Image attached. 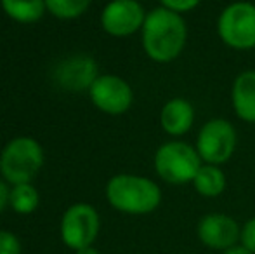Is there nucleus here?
<instances>
[{
	"label": "nucleus",
	"instance_id": "f257e3e1",
	"mask_svg": "<svg viewBox=\"0 0 255 254\" xmlns=\"http://www.w3.org/2000/svg\"><path fill=\"white\" fill-rule=\"evenodd\" d=\"M142 49L154 63H170L182 54L188 42L184 16L165 7L149 10L141 30Z\"/></svg>",
	"mask_w": 255,
	"mask_h": 254
},
{
	"label": "nucleus",
	"instance_id": "f03ea898",
	"mask_svg": "<svg viewBox=\"0 0 255 254\" xmlns=\"http://www.w3.org/2000/svg\"><path fill=\"white\" fill-rule=\"evenodd\" d=\"M106 199L125 214H151L161 204V190L153 180L137 174H117L106 185Z\"/></svg>",
	"mask_w": 255,
	"mask_h": 254
},
{
	"label": "nucleus",
	"instance_id": "7ed1b4c3",
	"mask_svg": "<svg viewBox=\"0 0 255 254\" xmlns=\"http://www.w3.org/2000/svg\"><path fill=\"white\" fill-rule=\"evenodd\" d=\"M202 166L203 162L195 146L181 139L163 143L154 153V171L165 183L170 185L193 183Z\"/></svg>",
	"mask_w": 255,
	"mask_h": 254
},
{
	"label": "nucleus",
	"instance_id": "20e7f679",
	"mask_svg": "<svg viewBox=\"0 0 255 254\" xmlns=\"http://www.w3.org/2000/svg\"><path fill=\"white\" fill-rule=\"evenodd\" d=\"M44 164V152L37 139L19 136L5 145L0 153V173L12 185L30 183Z\"/></svg>",
	"mask_w": 255,
	"mask_h": 254
},
{
	"label": "nucleus",
	"instance_id": "39448f33",
	"mask_svg": "<svg viewBox=\"0 0 255 254\" xmlns=\"http://www.w3.org/2000/svg\"><path fill=\"white\" fill-rule=\"evenodd\" d=\"M217 35L222 44L235 51L255 47V3L238 0L221 10L217 17Z\"/></svg>",
	"mask_w": 255,
	"mask_h": 254
},
{
	"label": "nucleus",
	"instance_id": "423d86ee",
	"mask_svg": "<svg viewBox=\"0 0 255 254\" xmlns=\"http://www.w3.org/2000/svg\"><path fill=\"white\" fill-rule=\"evenodd\" d=\"M238 145L236 129L226 119L207 120L198 131L195 148L203 164L222 166L233 157Z\"/></svg>",
	"mask_w": 255,
	"mask_h": 254
},
{
	"label": "nucleus",
	"instance_id": "0eeeda50",
	"mask_svg": "<svg viewBox=\"0 0 255 254\" xmlns=\"http://www.w3.org/2000/svg\"><path fill=\"white\" fill-rule=\"evenodd\" d=\"M101 228L99 214L91 204H75L68 207L61 220V239L73 251L94 244Z\"/></svg>",
	"mask_w": 255,
	"mask_h": 254
},
{
	"label": "nucleus",
	"instance_id": "6e6552de",
	"mask_svg": "<svg viewBox=\"0 0 255 254\" xmlns=\"http://www.w3.org/2000/svg\"><path fill=\"white\" fill-rule=\"evenodd\" d=\"M91 101L108 115L128 112L134 101V92L127 80L118 75H99L89 87Z\"/></svg>",
	"mask_w": 255,
	"mask_h": 254
},
{
	"label": "nucleus",
	"instance_id": "1a4fd4ad",
	"mask_svg": "<svg viewBox=\"0 0 255 254\" xmlns=\"http://www.w3.org/2000/svg\"><path fill=\"white\" fill-rule=\"evenodd\" d=\"M146 16L139 0H111L101 12V26L111 37H128L142 30Z\"/></svg>",
	"mask_w": 255,
	"mask_h": 254
},
{
	"label": "nucleus",
	"instance_id": "9d476101",
	"mask_svg": "<svg viewBox=\"0 0 255 254\" xmlns=\"http://www.w3.org/2000/svg\"><path fill=\"white\" fill-rule=\"evenodd\" d=\"M198 241L214 251H226L240 244L242 227L233 216L224 213H208L196 225Z\"/></svg>",
	"mask_w": 255,
	"mask_h": 254
},
{
	"label": "nucleus",
	"instance_id": "9b49d317",
	"mask_svg": "<svg viewBox=\"0 0 255 254\" xmlns=\"http://www.w3.org/2000/svg\"><path fill=\"white\" fill-rule=\"evenodd\" d=\"M160 124L168 136L179 138L188 134L195 124V108L184 98L168 99L160 112Z\"/></svg>",
	"mask_w": 255,
	"mask_h": 254
},
{
	"label": "nucleus",
	"instance_id": "f8f14e48",
	"mask_svg": "<svg viewBox=\"0 0 255 254\" xmlns=\"http://www.w3.org/2000/svg\"><path fill=\"white\" fill-rule=\"evenodd\" d=\"M231 103L240 120L255 124V70H245L235 78Z\"/></svg>",
	"mask_w": 255,
	"mask_h": 254
},
{
	"label": "nucleus",
	"instance_id": "ddd939ff",
	"mask_svg": "<svg viewBox=\"0 0 255 254\" xmlns=\"http://www.w3.org/2000/svg\"><path fill=\"white\" fill-rule=\"evenodd\" d=\"M191 185L198 192V195L205 197V199H215V197H221L226 192L228 178H226V173L222 171L221 166L203 164Z\"/></svg>",
	"mask_w": 255,
	"mask_h": 254
},
{
	"label": "nucleus",
	"instance_id": "4468645a",
	"mask_svg": "<svg viewBox=\"0 0 255 254\" xmlns=\"http://www.w3.org/2000/svg\"><path fill=\"white\" fill-rule=\"evenodd\" d=\"M0 3L10 19L24 24L38 21L47 10L45 0H0Z\"/></svg>",
	"mask_w": 255,
	"mask_h": 254
},
{
	"label": "nucleus",
	"instance_id": "2eb2a0df",
	"mask_svg": "<svg viewBox=\"0 0 255 254\" xmlns=\"http://www.w3.org/2000/svg\"><path fill=\"white\" fill-rule=\"evenodd\" d=\"M38 200H40V195H38L37 188L31 183L14 185L12 190H10L9 204H10V207L19 214L33 213L38 207Z\"/></svg>",
	"mask_w": 255,
	"mask_h": 254
},
{
	"label": "nucleus",
	"instance_id": "dca6fc26",
	"mask_svg": "<svg viewBox=\"0 0 255 254\" xmlns=\"http://www.w3.org/2000/svg\"><path fill=\"white\" fill-rule=\"evenodd\" d=\"M92 0H45L47 10L59 19H75L89 9Z\"/></svg>",
	"mask_w": 255,
	"mask_h": 254
},
{
	"label": "nucleus",
	"instance_id": "f3484780",
	"mask_svg": "<svg viewBox=\"0 0 255 254\" xmlns=\"http://www.w3.org/2000/svg\"><path fill=\"white\" fill-rule=\"evenodd\" d=\"M200 3H202V0H160V7H165L172 12L181 14V16L195 10Z\"/></svg>",
	"mask_w": 255,
	"mask_h": 254
},
{
	"label": "nucleus",
	"instance_id": "a211bd4d",
	"mask_svg": "<svg viewBox=\"0 0 255 254\" xmlns=\"http://www.w3.org/2000/svg\"><path fill=\"white\" fill-rule=\"evenodd\" d=\"M0 254H21V244L16 235L0 230Z\"/></svg>",
	"mask_w": 255,
	"mask_h": 254
},
{
	"label": "nucleus",
	"instance_id": "6ab92c4d",
	"mask_svg": "<svg viewBox=\"0 0 255 254\" xmlns=\"http://www.w3.org/2000/svg\"><path fill=\"white\" fill-rule=\"evenodd\" d=\"M240 244L245 246L249 251L255 254V216L245 221L242 227V235H240Z\"/></svg>",
	"mask_w": 255,
	"mask_h": 254
},
{
	"label": "nucleus",
	"instance_id": "aec40b11",
	"mask_svg": "<svg viewBox=\"0 0 255 254\" xmlns=\"http://www.w3.org/2000/svg\"><path fill=\"white\" fill-rule=\"evenodd\" d=\"M9 197H10V190L2 180H0V213L5 209V206L9 204Z\"/></svg>",
	"mask_w": 255,
	"mask_h": 254
},
{
	"label": "nucleus",
	"instance_id": "412c9836",
	"mask_svg": "<svg viewBox=\"0 0 255 254\" xmlns=\"http://www.w3.org/2000/svg\"><path fill=\"white\" fill-rule=\"evenodd\" d=\"M222 254H254V253L249 251L243 244H236V246H233V248L222 251Z\"/></svg>",
	"mask_w": 255,
	"mask_h": 254
},
{
	"label": "nucleus",
	"instance_id": "4be33fe9",
	"mask_svg": "<svg viewBox=\"0 0 255 254\" xmlns=\"http://www.w3.org/2000/svg\"><path fill=\"white\" fill-rule=\"evenodd\" d=\"M75 254H99V251L96 248H92V246H89V248H84V249H78V251H75Z\"/></svg>",
	"mask_w": 255,
	"mask_h": 254
}]
</instances>
